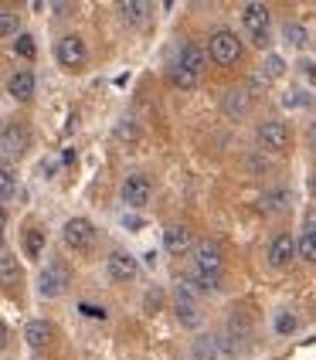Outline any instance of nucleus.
<instances>
[{
	"label": "nucleus",
	"instance_id": "nucleus-1",
	"mask_svg": "<svg viewBox=\"0 0 316 360\" xmlns=\"http://www.w3.org/2000/svg\"><path fill=\"white\" fill-rule=\"evenodd\" d=\"M258 143L269 150V153H289V146H293V133H289V126L279 120H269L258 126Z\"/></svg>",
	"mask_w": 316,
	"mask_h": 360
},
{
	"label": "nucleus",
	"instance_id": "nucleus-2",
	"mask_svg": "<svg viewBox=\"0 0 316 360\" xmlns=\"http://www.w3.org/2000/svg\"><path fill=\"white\" fill-rule=\"evenodd\" d=\"M61 238H65V245H68L72 252H89V248L96 245V224H92V221H85V218L65 221Z\"/></svg>",
	"mask_w": 316,
	"mask_h": 360
},
{
	"label": "nucleus",
	"instance_id": "nucleus-3",
	"mask_svg": "<svg viewBox=\"0 0 316 360\" xmlns=\"http://www.w3.org/2000/svg\"><path fill=\"white\" fill-rule=\"evenodd\" d=\"M241 24H245V31L255 38V44H265V41H269V7H265V4H258V0L245 4V7H241Z\"/></svg>",
	"mask_w": 316,
	"mask_h": 360
},
{
	"label": "nucleus",
	"instance_id": "nucleus-4",
	"mask_svg": "<svg viewBox=\"0 0 316 360\" xmlns=\"http://www.w3.org/2000/svg\"><path fill=\"white\" fill-rule=\"evenodd\" d=\"M208 55L217 65H235L241 58V41H238L235 31H217L211 38V44H208Z\"/></svg>",
	"mask_w": 316,
	"mask_h": 360
},
{
	"label": "nucleus",
	"instance_id": "nucleus-5",
	"mask_svg": "<svg viewBox=\"0 0 316 360\" xmlns=\"http://www.w3.org/2000/svg\"><path fill=\"white\" fill-rule=\"evenodd\" d=\"M194 265H198L201 285L215 289V285H217V276H221V252H217L215 245H201L198 252H194Z\"/></svg>",
	"mask_w": 316,
	"mask_h": 360
},
{
	"label": "nucleus",
	"instance_id": "nucleus-6",
	"mask_svg": "<svg viewBox=\"0 0 316 360\" xmlns=\"http://www.w3.org/2000/svg\"><path fill=\"white\" fill-rule=\"evenodd\" d=\"M27 146H31V129H27L24 122H7V126L0 129V150H4L7 157H24Z\"/></svg>",
	"mask_w": 316,
	"mask_h": 360
},
{
	"label": "nucleus",
	"instance_id": "nucleus-7",
	"mask_svg": "<svg viewBox=\"0 0 316 360\" xmlns=\"http://www.w3.org/2000/svg\"><path fill=\"white\" fill-rule=\"evenodd\" d=\"M153 198V184L146 174H129L126 184H122V200H126V207H146Z\"/></svg>",
	"mask_w": 316,
	"mask_h": 360
},
{
	"label": "nucleus",
	"instance_id": "nucleus-8",
	"mask_svg": "<svg viewBox=\"0 0 316 360\" xmlns=\"http://www.w3.org/2000/svg\"><path fill=\"white\" fill-rule=\"evenodd\" d=\"M38 289H41V296H48V300L61 296V292L68 289V269H65L61 262L48 265V269H44V272L38 276Z\"/></svg>",
	"mask_w": 316,
	"mask_h": 360
},
{
	"label": "nucleus",
	"instance_id": "nucleus-9",
	"mask_svg": "<svg viewBox=\"0 0 316 360\" xmlns=\"http://www.w3.org/2000/svg\"><path fill=\"white\" fill-rule=\"evenodd\" d=\"M55 58L65 65V68H82L85 65V41L79 34H65V38L55 44Z\"/></svg>",
	"mask_w": 316,
	"mask_h": 360
},
{
	"label": "nucleus",
	"instance_id": "nucleus-10",
	"mask_svg": "<svg viewBox=\"0 0 316 360\" xmlns=\"http://www.w3.org/2000/svg\"><path fill=\"white\" fill-rule=\"evenodd\" d=\"M296 259V238L289 235V231H282L272 238L269 245V265H276V269H286V265H293Z\"/></svg>",
	"mask_w": 316,
	"mask_h": 360
},
{
	"label": "nucleus",
	"instance_id": "nucleus-11",
	"mask_svg": "<svg viewBox=\"0 0 316 360\" xmlns=\"http://www.w3.org/2000/svg\"><path fill=\"white\" fill-rule=\"evenodd\" d=\"M225 116H232V120H245L248 116V109H252V92L245 89V85H235V89H228L225 92Z\"/></svg>",
	"mask_w": 316,
	"mask_h": 360
},
{
	"label": "nucleus",
	"instance_id": "nucleus-12",
	"mask_svg": "<svg viewBox=\"0 0 316 360\" xmlns=\"http://www.w3.org/2000/svg\"><path fill=\"white\" fill-rule=\"evenodd\" d=\"M106 269H109V279H116V282H129L139 276V262L129 252H113L109 262H106Z\"/></svg>",
	"mask_w": 316,
	"mask_h": 360
},
{
	"label": "nucleus",
	"instance_id": "nucleus-13",
	"mask_svg": "<svg viewBox=\"0 0 316 360\" xmlns=\"http://www.w3.org/2000/svg\"><path fill=\"white\" fill-rule=\"evenodd\" d=\"M174 306H177V316L184 326H198L201 323V309H198V300L191 292V285H177L174 292Z\"/></svg>",
	"mask_w": 316,
	"mask_h": 360
},
{
	"label": "nucleus",
	"instance_id": "nucleus-14",
	"mask_svg": "<svg viewBox=\"0 0 316 360\" xmlns=\"http://www.w3.org/2000/svg\"><path fill=\"white\" fill-rule=\"evenodd\" d=\"M34 89H38L34 72H14V75H11V82H7V92H11L18 102H31V99H34Z\"/></svg>",
	"mask_w": 316,
	"mask_h": 360
},
{
	"label": "nucleus",
	"instance_id": "nucleus-15",
	"mask_svg": "<svg viewBox=\"0 0 316 360\" xmlns=\"http://www.w3.org/2000/svg\"><path fill=\"white\" fill-rule=\"evenodd\" d=\"M51 337H55V326H51L48 320H31L27 326H24V340L31 343L34 350L48 347V343H51Z\"/></svg>",
	"mask_w": 316,
	"mask_h": 360
},
{
	"label": "nucleus",
	"instance_id": "nucleus-16",
	"mask_svg": "<svg viewBox=\"0 0 316 360\" xmlns=\"http://www.w3.org/2000/svg\"><path fill=\"white\" fill-rule=\"evenodd\" d=\"M163 248H167V252H184V248H191V231H187V224H170V228L163 231Z\"/></svg>",
	"mask_w": 316,
	"mask_h": 360
},
{
	"label": "nucleus",
	"instance_id": "nucleus-17",
	"mask_svg": "<svg viewBox=\"0 0 316 360\" xmlns=\"http://www.w3.org/2000/svg\"><path fill=\"white\" fill-rule=\"evenodd\" d=\"M44 245H48L44 228H27V231H24V255H27V259H41Z\"/></svg>",
	"mask_w": 316,
	"mask_h": 360
},
{
	"label": "nucleus",
	"instance_id": "nucleus-18",
	"mask_svg": "<svg viewBox=\"0 0 316 360\" xmlns=\"http://www.w3.org/2000/svg\"><path fill=\"white\" fill-rule=\"evenodd\" d=\"M24 279V272H20V262L14 255H0V285H18Z\"/></svg>",
	"mask_w": 316,
	"mask_h": 360
},
{
	"label": "nucleus",
	"instance_id": "nucleus-19",
	"mask_svg": "<svg viewBox=\"0 0 316 360\" xmlns=\"http://www.w3.org/2000/svg\"><path fill=\"white\" fill-rule=\"evenodd\" d=\"M177 61L184 68H191L194 75H201V68H204V48H201V44H184V51H180Z\"/></svg>",
	"mask_w": 316,
	"mask_h": 360
},
{
	"label": "nucleus",
	"instance_id": "nucleus-20",
	"mask_svg": "<svg viewBox=\"0 0 316 360\" xmlns=\"http://www.w3.org/2000/svg\"><path fill=\"white\" fill-rule=\"evenodd\" d=\"M119 11H122V18L129 20V24H143L146 14H150V4L146 0H122Z\"/></svg>",
	"mask_w": 316,
	"mask_h": 360
},
{
	"label": "nucleus",
	"instance_id": "nucleus-21",
	"mask_svg": "<svg viewBox=\"0 0 316 360\" xmlns=\"http://www.w3.org/2000/svg\"><path fill=\"white\" fill-rule=\"evenodd\" d=\"M170 82H174L177 89H194L201 82V75H194L191 68H184L180 61H174V65H170Z\"/></svg>",
	"mask_w": 316,
	"mask_h": 360
},
{
	"label": "nucleus",
	"instance_id": "nucleus-22",
	"mask_svg": "<svg viewBox=\"0 0 316 360\" xmlns=\"http://www.w3.org/2000/svg\"><path fill=\"white\" fill-rule=\"evenodd\" d=\"M14 194H18V177H14V170H11V167H0V204H7Z\"/></svg>",
	"mask_w": 316,
	"mask_h": 360
},
{
	"label": "nucleus",
	"instance_id": "nucleus-23",
	"mask_svg": "<svg viewBox=\"0 0 316 360\" xmlns=\"http://www.w3.org/2000/svg\"><path fill=\"white\" fill-rule=\"evenodd\" d=\"M296 255H303L306 262H313V265H316V224L296 241Z\"/></svg>",
	"mask_w": 316,
	"mask_h": 360
},
{
	"label": "nucleus",
	"instance_id": "nucleus-24",
	"mask_svg": "<svg viewBox=\"0 0 316 360\" xmlns=\"http://www.w3.org/2000/svg\"><path fill=\"white\" fill-rule=\"evenodd\" d=\"M20 34V18L14 11H0V38H18Z\"/></svg>",
	"mask_w": 316,
	"mask_h": 360
},
{
	"label": "nucleus",
	"instance_id": "nucleus-25",
	"mask_svg": "<svg viewBox=\"0 0 316 360\" xmlns=\"http://www.w3.org/2000/svg\"><path fill=\"white\" fill-rule=\"evenodd\" d=\"M14 51H18L20 58H34V55H38V44H34V38H31V34H18V41H14Z\"/></svg>",
	"mask_w": 316,
	"mask_h": 360
},
{
	"label": "nucleus",
	"instance_id": "nucleus-26",
	"mask_svg": "<svg viewBox=\"0 0 316 360\" xmlns=\"http://www.w3.org/2000/svg\"><path fill=\"white\" fill-rule=\"evenodd\" d=\"M310 102H313L310 92H296V89H289V92L282 96V105H286V109H306Z\"/></svg>",
	"mask_w": 316,
	"mask_h": 360
},
{
	"label": "nucleus",
	"instance_id": "nucleus-27",
	"mask_svg": "<svg viewBox=\"0 0 316 360\" xmlns=\"http://www.w3.org/2000/svg\"><path fill=\"white\" fill-rule=\"evenodd\" d=\"M296 326H299V320L293 316V313H279V316H276V333H279V337L296 333Z\"/></svg>",
	"mask_w": 316,
	"mask_h": 360
},
{
	"label": "nucleus",
	"instance_id": "nucleus-28",
	"mask_svg": "<svg viewBox=\"0 0 316 360\" xmlns=\"http://www.w3.org/2000/svg\"><path fill=\"white\" fill-rule=\"evenodd\" d=\"M286 41H289V44H293V48H303V44H306V27H303V24H286Z\"/></svg>",
	"mask_w": 316,
	"mask_h": 360
},
{
	"label": "nucleus",
	"instance_id": "nucleus-29",
	"mask_svg": "<svg viewBox=\"0 0 316 360\" xmlns=\"http://www.w3.org/2000/svg\"><path fill=\"white\" fill-rule=\"evenodd\" d=\"M279 75H286V61H282V55H269L265 58V79H279Z\"/></svg>",
	"mask_w": 316,
	"mask_h": 360
},
{
	"label": "nucleus",
	"instance_id": "nucleus-30",
	"mask_svg": "<svg viewBox=\"0 0 316 360\" xmlns=\"http://www.w3.org/2000/svg\"><path fill=\"white\" fill-rule=\"evenodd\" d=\"M293 200H289V194L286 191H272L269 194V200H265V207H276V211H282V207H289Z\"/></svg>",
	"mask_w": 316,
	"mask_h": 360
},
{
	"label": "nucleus",
	"instance_id": "nucleus-31",
	"mask_svg": "<svg viewBox=\"0 0 316 360\" xmlns=\"http://www.w3.org/2000/svg\"><path fill=\"white\" fill-rule=\"evenodd\" d=\"M82 313H85V316H106V309H102V306H96V302H82Z\"/></svg>",
	"mask_w": 316,
	"mask_h": 360
},
{
	"label": "nucleus",
	"instance_id": "nucleus-32",
	"mask_svg": "<svg viewBox=\"0 0 316 360\" xmlns=\"http://www.w3.org/2000/svg\"><path fill=\"white\" fill-rule=\"evenodd\" d=\"M299 68H303V75H306V79H310V82H313V85H316V61L303 58V65H299Z\"/></svg>",
	"mask_w": 316,
	"mask_h": 360
},
{
	"label": "nucleus",
	"instance_id": "nucleus-33",
	"mask_svg": "<svg viewBox=\"0 0 316 360\" xmlns=\"http://www.w3.org/2000/svg\"><path fill=\"white\" fill-rule=\"evenodd\" d=\"M122 224H126L129 231H139V228H143V218H137V214H129V218L122 221Z\"/></svg>",
	"mask_w": 316,
	"mask_h": 360
},
{
	"label": "nucleus",
	"instance_id": "nucleus-34",
	"mask_svg": "<svg viewBox=\"0 0 316 360\" xmlns=\"http://www.w3.org/2000/svg\"><path fill=\"white\" fill-rule=\"evenodd\" d=\"M7 340H11V337H7V326H4V323H0V350H4V347H7Z\"/></svg>",
	"mask_w": 316,
	"mask_h": 360
},
{
	"label": "nucleus",
	"instance_id": "nucleus-35",
	"mask_svg": "<svg viewBox=\"0 0 316 360\" xmlns=\"http://www.w3.org/2000/svg\"><path fill=\"white\" fill-rule=\"evenodd\" d=\"M4 228H7V211H4V204H0V235H4Z\"/></svg>",
	"mask_w": 316,
	"mask_h": 360
},
{
	"label": "nucleus",
	"instance_id": "nucleus-36",
	"mask_svg": "<svg viewBox=\"0 0 316 360\" xmlns=\"http://www.w3.org/2000/svg\"><path fill=\"white\" fill-rule=\"evenodd\" d=\"M310 187H313V194H316V170H313V177H310Z\"/></svg>",
	"mask_w": 316,
	"mask_h": 360
},
{
	"label": "nucleus",
	"instance_id": "nucleus-37",
	"mask_svg": "<svg viewBox=\"0 0 316 360\" xmlns=\"http://www.w3.org/2000/svg\"><path fill=\"white\" fill-rule=\"evenodd\" d=\"M0 255H4V235H0Z\"/></svg>",
	"mask_w": 316,
	"mask_h": 360
},
{
	"label": "nucleus",
	"instance_id": "nucleus-38",
	"mask_svg": "<svg viewBox=\"0 0 316 360\" xmlns=\"http://www.w3.org/2000/svg\"><path fill=\"white\" fill-rule=\"evenodd\" d=\"M313 140H316V126H313Z\"/></svg>",
	"mask_w": 316,
	"mask_h": 360
},
{
	"label": "nucleus",
	"instance_id": "nucleus-39",
	"mask_svg": "<svg viewBox=\"0 0 316 360\" xmlns=\"http://www.w3.org/2000/svg\"><path fill=\"white\" fill-rule=\"evenodd\" d=\"M313 224H316V221H313Z\"/></svg>",
	"mask_w": 316,
	"mask_h": 360
}]
</instances>
